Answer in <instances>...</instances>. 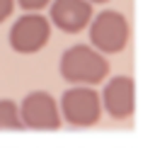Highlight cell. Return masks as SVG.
I'll list each match as a JSON object with an SVG mask.
<instances>
[{
	"instance_id": "obj_1",
	"label": "cell",
	"mask_w": 155,
	"mask_h": 148,
	"mask_svg": "<svg viewBox=\"0 0 155 148\" xmlns=\"http://www.w3.org/2000/svg\"><path fill=\"white\" fill-rule=\"evenodd\" d=\"M61 75L65 82L70 85H97L107 78L109 73V61L94 51L92 46L87 44H78V46H70L63 51L61 56Z\"/></svg>"
},
{
	"instance_id": "obj_2",
	"label": "cell",
	"mask_w": 155,
	"mask_h": 148,
	"mask_svg": "<svg viewBox=\"0 0 155 148\" xmlns=\"http://www.w3.org/2000/svg\"><path fill=\"white\" fill-rule=\"evenodd\" d=\"M90 41L92 49L104 53H121L128 44V19L119 10H102L90 19Z\"/></svg>"
},
{
	"instance_id": "obj_3",
	"label": "cell",
	"mask_w": 155,
	"mask_h": 148,
	"mask_svg": "<svg viewBox=\"0 0 155 148\" xmlns=\"http://www.w3.org/2000/svg\"><path fill=\"white\" fill-rule=\"evenodd\" d=\"M58 112H61V119L68 121L70 126L87 129L102 119V102H99L97 90L85 87V85H75L61 95Z\"/></svg>"
},
{
	"instance_id": "obj_4",
	"label": "cell",
	"mask_w": 155,
	"mask_h": 148,
	"mask_svg": "<svg viewBox=\"0 0 155 148\" xmlns=\"http://www.w3.org/2000/svg\"><path fill=\"white\" fill-rule=\"evenodd\" d=\"M17 107H19V119H22L24 129L56 131L63 124L61 112H58V99L46 90H34V92L24 95V99Z\"/></svg>"
},
{
	"instance_id": "obj_5",
	"label": "cell",
	"mask_w": 155,
	"mask_h": 148,
	"mask_svg": "<svg viewBox=\"0 0 155 148\" xmlns=\"http://www.w3.org/2000/svg\"><path fill=\"white\" fill-rule=\"evenodd\" d=\"M51 22L41 12H27L10 29V46L17 53H36L48 44Z\"/></svg>"
},
{
	"instance_id": "obj_6",
	"label": "cell",
	"mask_w": 155,
	"mask_h": 148,
	"mask_svg": "<svg viewBox=\"0 0 155 148\" xmlns=\"http://www.w3.org/2000/svg\"><path fill=\"white\" fill-rule=\"evenodd\" d=\"M102 109L116 121H124L136 109V82L131 75H116L104 85V92L99 97Z\"/></svg>"
},
{
	"instance_id": "obj_7",
	"label": "cell",
	"mask_w": 155,
	"mask_h": 148,
	"mask_svg": "<svg viewBox=\"0 0 155 148\" xmlns=\"http://www.w3.org/2000/svg\"><path fill=\"white\" fill-rule=\"evenodd\" d=\"M92 19V5L87 0H51L48 22L65 34L82 32Z\"/></svg>"
},
{
	"instance_id": "obj_8",
	"label": "cell",
	"mask_w": 155,
	"mask_h": 148,
	"mask_svg": "<svg viewBox=\"0 0 155 148\" xmlns=\"http://www.w3.org/2000/svg\"><path fill=\"white\" fill-rule=\"evenodd\" d=\"M22 119H19V107L15 99H0V131H19Z\"/></svg>"
},
{
	"instance_id": "obj_9",
	"label": "cell",
	"mask_w": 155,
	"mask_h": 148,
	"mask_svg": "<svg viewBox=\"0 0 155 148\" xmlns=\"http://www.w3.org/2000/svg\"><path fill=\"white\" fill-rule=\"evenodd\" d=\"M24 12H39V10H44L46 5H51V0H15Z\"/></svg>"
},
{
	"instance_id": "obj_10",
	"label": "cell",
	"mask_w": 155,
	"mask_h": 148,
	"mask_svg": "<svg viewBox=\"0 0 155 148\" xmlns=\"http://www.w3.org/2000/svg\"><path fill=\"white\" fill-rule=\"evenodd\" d=\"M12 10H15V0H0V24L12 15Z\"/></svg>"
},
{
	"instance_id": "obj_11",
	"label": "cell",
	"mask_w": 155,
	"mask_h": 148,
	"mask_svg": "<svg viewBox=\"0 0 155 148\" xmlns=\"http://www.w3.org/2000/svg\"><path fill=\"white\" fill-rule=\"evenodd\" d=\"M87 2H90V5H94V2L99 5V2H109V0H87Z\"/></svg>"
}]
</instances>
